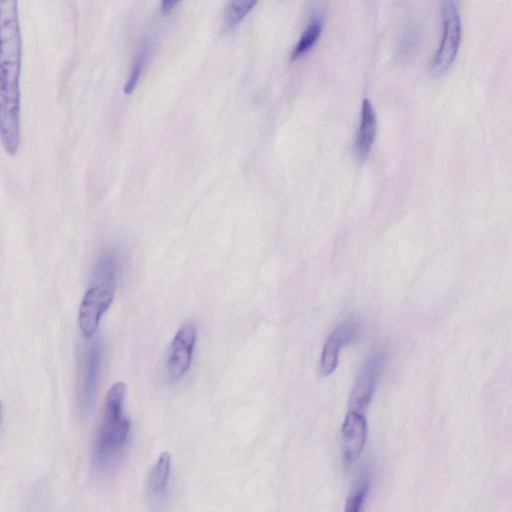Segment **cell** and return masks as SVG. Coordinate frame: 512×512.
I'll return each mask as SVG.
<instances>
[{"label": "cell", "instance_id": "1", "mask_svg": "<svg viewBox=\"0 0 512 512\" xmlns=\"http://www.w3.org/2000/svg\"><path fill=\"white\" fill-rule=\"evenodd\" d=\"M22 35L18 2L0 0V141L15 155L21 143Z\"/></svg>", "mask_w": 512, "mask_h": 512}, {"label": "cell", "instance_id": "12", "mask_svg": "<svg viewBox=\"0 0 512 512\" xmlns=\"http://www.w3.org/2000/svg\"><path fill=\"white\" fill-rule=\"evenodd\" d=\"M322 29L323 16L320 13H316L303 30L297 44L293 48L291 59L294 60L306 53L317 42Z\"/></svg>", "mask_w": 512, "mask_h": 512}, {"label": "cell", "instance_id": "14", "mask_svg": "<svg viewBox=\"0 0 512 512\" xmlns=\"http://www.w3.org/2000/svg\"><path fill=\"white\" fill-rule=\"evenodd\" d=\"M150 49L151 43L148 40L144 41L141 47L139 48L135 61L133 63V67L124 86V92L126 94H130L135 89L139 81L140 75L146 65Z\"/></svg>", "mask_w": 512, "mask_h": 512}, {"label": "cell", "instance_id": "8", "mask_svg": "<svg viewBox=\"0 0 512 512\" xmlns=\"http://www.w3.org/2000/svg\"><path fill=\"white\" fill-rule=\"evenodd\" d=\"M368 426L363 413L349 410L341 426V453L343 463L353 464L361 455L367 439Z\"/></svg>", "mask_w": 512, "mask_h": 512}, {"label": "cell", "instance_id": "15", "mask_svg": "<svg viewBox=\"0 0 512 512\" xmlns=\"http://www.w3.org/2000/svg\"><path fill=\"white\" fill-rule=\"evenodd\" d=\"M368 490L369 478L366 475H363L351 490L346 500L344 512H363Z\"/></svg>", "mask_w": 512, "mask_h": 512}, {"label": "cell", "instance_id": "11", "mask_svg": "<svg viewBox=\"0 0 512 512\" xmlns=\"http://www.w3.org/2000/svg\"><path fill=\"white\" fill-rule=\"evenodd\" d=\"M171 470L169 453L162 452L148 476V494L156 503L161 502L167 495Z\"/></svg>", "mask_w": 512, "mask_h": 512}, {"label": "cell", "instance_id": "2", "mask_svg": "<svg viewBox=\"0 0 512 512\" xmlns=\"http://www.w3.org/2000/svg\"><path fill=\"white\" fill-rule=\"evenodd\" d=\"M125 393L124 382L118 381L105 397L94 447L95 463L103 472L117 466L129 442L131 424L123 412Z\"/></svg>", "mask_w": 512, "mask_h": 512}, {"label": "cell", "instance_id": "13", "mask_svg": "<svg viewBox=\"0 0 512 512\" xmlns=\"http://www.w3.org/2000/svg\"><path fill=\"white\" fill-rule=\"evenodd\" d=\"M256 1H230L224 10V27L226 30L233 29L256 5Z\"/></svg>", "mask_w": 512, "mask_h": 512}, {"label": "cell", "instance_id": "7", "mask_svg": "<svg viewBox=\"0 0 512 512\" xmlns=\"http://www.w3.org/2000/svg\"><path fill=\"white\" fill-rule=\"evenodd\" d=\"M362 330V324L357 318H349L340 323L327 338L320 359V374L328 376L338 365L339 352L342 347L356 340Z\"/></svg>", "mask_w": 512, "mask_h": 512}, {"label": "cell", "instance_id": "17", "mask_svg": "<svg viewBox=\"0 0 512 512\" xmlns=\"http://www.w3.org/2000/svg\"><path fill=\"white\" fill-rule=\"evenodd\" d=\"M0 412H1V404H0Z\"/></svg>", "mask_w": 512, "mask_h": 512}, {"label": "cell", "instance_id": "6", "mask_svg": "<svg viewBox=\"0 0 512 512\" xmlns=\"http://www.w3.org/2000/svg\"><path fill=\"white\" fill-rule=\"evenodd\" d=\"M197 340V329L188 321L175 334L167 358V375L170 382L179 381L189 370Z\"/></svg>", "mask_w": 512, "mask_h": 512}, {"label": "cell", "instance_id": "9", "mask_svg": "<svg viewBox=\"0 0 512 512\" xmlns=\"http://www.w3.org/2000/svg\"><path fill=\"white\" fill-rule=\"evenodd\" d=\"M101 359L102 346L101 343L96 340L89 346L85 357L82 385V409L85 414H88L93 407L101 368Z\"/></svg>", "mask_w": 512, "mask_h": 512}, {"label": "cell", "instance_id": "3", "mask_svg": "<svg viewBox=\"0 0 512 512\" xmlns=\"http://www.w3.org/2000/svg\"><path fill=\"white\" fill-rule=\"evenodd\" d=\"M120 267L121 256L116 249L106 250L96 262L78 314L79 329L87 339L96 333L113 302Z\"/></svg>", "mask_w": 512, "mask_h": 512}, {"label": "cell", "instance_id": "10", "mask_svg": "<svg viewBox=\"0 0 512 512\" xmlns=\"http://www.w3.org/2000/svg\"><path fill=\"white\" fill-rule=\"evenodd\" d=\"M377 130L376 113L368 98H364L361 106V115L357 129L354 150L359 160H364L369 155L373 146Z\"/></svg>", "mask_w": 512, "mask_h": 512}, {"label": "cell", "instance_id": "5", "mask_svg": "<svg viewBox=\"0 0 512 512\" xmlns=\"http://www.w3.org/2000/svg\"><path fill=\"white\" fill-rule=\"evenodd\" d=\"M443 35L441 43L431 61V69L435 73L445 71L454 60L461 39V21L454 1L442 4Z\"/></svg>", "mask_w": 512, "mask_h": 512}, {"label": "cell", "instance_id": "16", "mask_svg": "<svg viewBox=\"0 0 512 512\" xmlns=\"http://www.w3.org/2000/svg\"><path fill=\"white\" fill-rule=\"evenodd\" d=\"M179 4L178 1H162L161 2V11L162 13L168 14L174 10V8Z\"/></svg>", "mask_w": 512, "mask_h": 512}, {"label": "cell", "instance_id": "4", "mask_svg": "<svg viewBox=\"0 0 512 512\" xmlns=\"http://www.w3.org/2000/svg\"><path fill=\"white\" fill-rule=\"evenodd\" d=\"M387 362L383 347L374 350L361 368L349 397V410L363 412L370 404L379 379Z\"/></svg>", "mask_w": 512, "mask_h": 512}]
</instances>
